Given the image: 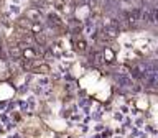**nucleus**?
Instances as JSON below:
<instances>
[{
    "label": "nucleus",
    "instance_id": "f257e3e1",
    "mask_svg": "<svg viewBox=\"0 0 158 138\" xmlns=\"http://www.w3.org/2000/svg\"><path fill=\"white\" fill-rule=\"evenodd\" d=\"M117 82L120 84L122 87H130V86H132V81H130L128 77H125V76H118V77H117Z\"/></svg>",
    "mask_w": 158,
    "mask_h": 138
},
{
    "label": "nucleus",
    "instance_id": "f03ea898",
    "mask_svg": "<svg viewBox=\"0 0 158 138\" xmlns=\"http://www.w3.org/2000/svg\"><path fill=\"white\" fill-rule=\"evenodd\" d=\"M115 138H122V136H115Z\"/></svg>",
    "mask_w": 158,
    "mask_h": 138
}]
</instances>
